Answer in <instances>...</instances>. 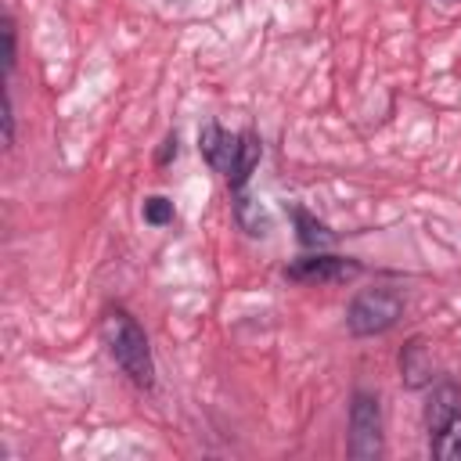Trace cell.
Instances as JSON below:
<instances>
[{"mask_svg":"<svg viewBox=\"0 0 461 461\" xmlns=\"http://www.w3.org/2000/svg\"><path fill=\"white\" fill-rule=\"evenodd\" d=\"M101 335H104V346H108L112 360L122 367V375L133 385L151 389L155 385V360H151V346H148L144 328L122 306H112L101 317Z\"/></svg>","mask_w":461,"mask_h":461,"instance_id":"6da1fadb","label":"cell"},{"mask_svg":"<svg viewBox=\"0 0 461 461\" xmlns=\"http://www.w3.org/2000/svg\"><path fill=\"white\" fill-rule=\"evenodd\" d=\"M400 317H403V295L382 285V288H364L360 295H353L346 310V328L353 335H382Z\"/></svg>","mask_w":461,"mask_h":461,"instance_id":"7a4b0ae2","label":"cell"},{"mask_svg":"<svg viewBox=\"0 0 461 461\" xmlns=\"http://www.w3.org/2000/svg\"><path fill=\"white\" fill-rule=\"evenodd\" d=\"M349 454L357 461H375L382 454V407L367 389H357L349 403Z\"/></svg>","mask_w":461,"mask_h":461,"instance_id":"3957f363","label":"cell"},{"mask_svg":"<svg viewBox=\"0 0 461 461\" xmlns=\"http://www.w3.org/2000/svg\"><path fill=\"white\" fill-rule=\"evenodd\" d=\"M360 263L349 259V256H328V252H313V256H303V259H292L285 267V277L295 281V285H342V281H353L360 277Z\"/></svg>","mask_w":461,"mask_h":461,"instance_id":"277c9868","label":"cell"},{"mask_svg":"<svg viewBox=\"0 0 461 461\" xmlns=\"http://www.w3.org/2000/svg\"><path fill=\"white\" fill-rule=\"evenodd\" d=\"M198 151H202V158L216 169V173H230V166H234V155H238V133H227L220 122H205L202 130H198Z\"/></svg>","mask_w":461,"mask_h":461,"instance_id":"5b68a950","label":"cell"},{"mask_svg":"<svg viewBox=\"0 0 461 461\" xmlns=\"http://www.w3.org/2000/svg\"><path fill=\"white\" fill-rule=\"evenodd\" d=\"M454 414H461V389L454 382H436L425 400V429L429 436L439 432Z\"/></svg>","mask_w":461,"mask_h":461,"instance_id":"8992f818","label":"cell"},{"mask_svg":"<svg viewBox=\"0 0 461 461\" xmlns=\"http://www.w3.org/2000/svg\"><path fill=\"white\" fill-rule=\"evenodd\" d=\"M259 155H263L259 133H256V130H241V133H238V155H234V166H230V173H227L230 191H245L252 169L259 166Z\"/></svg>","mask_w":461,"mask_h":461,"instance_id":"52a82bcc","label":"cell"},{"mask_svg":"<svg viewBox=\"0 0 461 461\" xmlns=\"http://www.w3.org/2000/svg\"><path fill=\"white\" fill-rule=\"evenodd\" d=\"M292 212V220H295V238H299V245L303 249H328V245H335V230L328 227V223H321L313 212H306L303 205H292L288 209Z\"/></svg>","mask_w":461,"mask_h":461,"instance_id":"ba28073f","label":"cell"},{"mask_svg":"<svg viewBox=\"0 0 461 461\" xmlns=\"http://www.w3.org/2000/svg\"><path fill=\"white\" fill-rule=\"evenodd\" d=\"M400 371H403V382L411 389H421L432 382V360H429V349L421 339H411L400 353Z\"/></svg>","mask_w":461,"mask_h":461,"instance_id":"9c48e42d","label":"cell"},{"mask_svg":"<svg viewBox=\"0 0 461 461\" xmlns=\"http://www.w3.org/2000/svg\"><path fill=\"white\" fill-rule=\"evenodd\" d=\"M234 216H238L241 230L252 234V238H263V234L270 230V216H267V209H263L256 198H249L245 191H234Z\"/></svg>","mask_w":461,"mask_h":461,"instance_id":"30bf717a","label":"cell"},{"mask_svg":"<svg viewBox=\"0 0 461 461\" xmlns=\"http://www.w3.org/2000/svg\"><path fill=\"white\" fill-rule=\"evenodd\" d=\"M429 447H432V457L439 461H461V414H454L439 432H432Z\"/></svg>","mask_w":461,"mask_h":461,"instance_id":"8fae6325","label":"cell"},{"mask_svg":"<svg viewBox=\"0 0 461 461\" xmlns=\"http://www.w3.org/2000/svg\"><path fill=\"white\" fill-rule=\"evenodd\" d=\"M144 223H151V227H166V223H173V202L169 198H162V194H151L148 202H144Z\"/></svg>","mask_w":461,"mask_h":461,"instance_id":"7c38bea8","label":"cell"},{"mask_svg":"<svg viewBox=\"0 0 461 461\" xmlns=\"http://www.w3.org/2000/svg\"><path fill=\"white\" fill-rule=\"evenodd\" d=\"M14 61H18V43H14V22L4 18V68L7 76L14 72Z\"/></svg>","mask_w":461,"mask_h":461,"instance_id":"4fadbf2b","label":"cell"},{"mask_svg":"<svg viewBox=\"0 0 461 461\" xmlns=\"http://www.w3.org/2000/svg\"><path fill=\"white\" fill-rule=\"evenodd\" d=\"M4 144H14V104H11V90H4Z\"/></svg>","mask_w":461,"mask_h":461,"instance_id":"5bb4252c","label":"cell"},{"mask_svg":"<svg viewBox=\"0 0 461 461\" xmlns=\"http://www.w3.org/2000/svg\"><path fill=\"white\" fill-rule=\"evenodd\" d=\"M176 151H180V148H176V133H169V137L162 140V148H158V155H155V162H158V166H166L169 158H176Z\"/></svg>","mask_w":461,"mask_h":461,"instance_id":"9a60e30c","label":"cell"}]
</instances>
